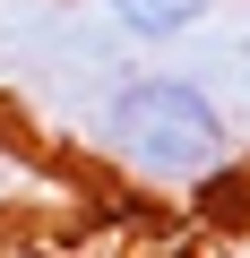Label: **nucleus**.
I'll return each mask as SVG.
<instances>
[{
	"label": "nucleus",
	"instance_id": "1",
	"mask_svg": "<svg viewBox=\"0 0 250 258\" xmlns=\"http://www.w3.org/2000/svg\"><path fill=\"white\" fill-rule=\"evenodd\" d=\"M104 155L138 189H207L233 172V120L207 86L173 69H138L104 95Z\"/></svg>",
	"mask_w": 250,
	"mask_h": 258
},
{
	"label": "nucleus",
	"instance_id": "2",
	"mask_svg": "<svg viewBox=\"0 0 250 258\" xmlns=\"http://www.w3.org/2000/svg\"><path fill=\"white\" fill-rule=\"evenodd\" d=\"M95 9L130 35V43H181L216 18V0H95Z\"/></svg>",
	"mask_w": 250,
	"mask_h": 258
},
{
	"label": "nucleus",
	"instance_id": "3",
	"mask_svg": "<svg viewBox=\"0 0 250 258\" xmlns=\"http://www.w3.org/2000/svg\"><path fill=\"white\" fill-rule=\"evenodd\" d=\"M233 258H250V249H233Z\"/></svg>",
	"mask_w": 250,
	"mask_h": 258
}]
</instances>
